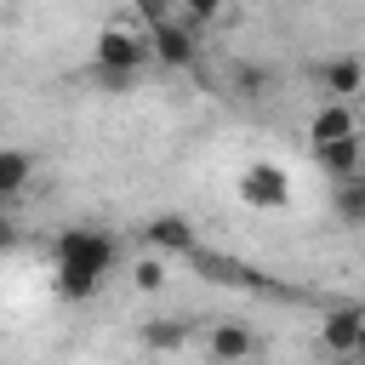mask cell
<instances>
[{
    "mask_svg": "<svg viewBox=\"0 0 365 365\" xmlns=\"http://www.w3.org/2000/svg\"><path fill=\"white\" fill-rule=\"evenodd\" d=\"M120 262V240L108 228H63L51 240V285L63 302H86L108 285Z\"/></svg>",
    "mask_w": 365,
    "mask_h": 365,
    "instance_id": "obj_1",
    "label": "cell"
},
{
    "mask_svg": "<svg viewBox=\"0 0 365 365\" xmlns=\"http://www.w3.org/2000/svg\"><path fill=\"white\" fill-rule=\"evenodd\" d=\"M148 63H154V46H148V29L137 23V11H120L91 34V68L103 86H125Z\"/></svg>",
    "mask_w": 365,
    "mask_h": 365,
    "instance_id": "obj_2",
    "label": "cell"
},
{
    "mask_svg": "<svg viewBox=\"0 0 365 365\" xmlns=\"http://www.w3.org/2000/svg\"><path fill=\"white\" fill-rule=\"evenodd\" d=\"M234 194H240V205H251V211H279V205H291V171L274 165V160H251V165L234 177Z\"/></svg>",
    "mask_w": 365,
    "mask_h": 365,
    "instance_id": "obj_3",
    "label": "cell"
},
{
    "mask_svg": "<svg viewBox=\"0 0 365 365\" xmlns=\"http://www.w3.org/2000/svg\"><path fill=\"white\" fill-rule=\"evenodd\" d=\"M314 86L325 91L319 103H354V97L365 91V57H354V51L319 57V63H314Z\"/></svg>",
    "mask_w": 365,
    "mask_h": 365,
    "instance_id": "obj_4",
    "label": "cell"
},
{
    "mask_svg": "<svg viewBox=\"0 0 365 365\" xmlns=\"http://www.w3.org/2000/svg\"><path fill=\"white\" fill-rule=\"evenodd\" d=\"M200 342H205V359L211 365H251L257 359V331L245 319H211Z\"/></svg>",
    "mask_w": 365,
    "mask_h": 365,
    "instance_id": "obj_5",
    "label": "cell"
},
{
    "mask_svg": "<svg viewBox=\"0 0 365 365\" xmlns=\"http://www.w3.org/2000/svg\"><path fill=\"white\" fill-rule=\"evenodd\" d=\"M359 331H365V308H354V302H336V308L319 314V348L336 354V359H354Z\"/></svg>",
    "mask_w": 365,
    "mask_h": 365,
    "instance_id": "obj_6",
    "label": "cell"
},
{
    "mask_svg": "<svg viewBox=\"0 0 365 365\" xmlns=\"http://www.w3.org/2000/svg\"><path fill=\"white\" fill-rule=\"evenodd\" d=\"M348 137H365L354 103H319L308 114V148H331V143H348Z\"/></svg>",
    "mask_w": 365,
    "mask_h": 365,
    "instance_id": "obj_7",
    "label": "cell"
},
{
    "mask_svg": "<svg viewBox=\"0 0 365 365\" xmlns=\"http://www.w3.org/2000/svg\"><path fill=\"white\" fill-rule=\"evenodd\" d=\"M314 165L331 177V182H348V177H365V137H348V143H331V148H314Z\"/></svg>",
    "mask_w": 365,
    "mask_h": 365,
    "instance_id": "obj_8",
    "label": "cell"
},
{
    "mask_svg": "<svg viewBox=\"0 0 365 365\" xmlns=\"http://www.w3.org/2000/svg\"><path fill=\"white\" fill-rule=\"evenodd\" d=\"M143 240L154 245V257H160V251H188V257L200 251V245H194V222H188V217H154V222L143 228Z\"/></svg>",
    "mask_w": 365,
    "mask_h": 365,
    "instance_id": "obj_9",
    "label": "cell"
},
{
    "mask_svg": "<svg viewBox=\"0 0 365 365\" xmlns=\"http://www.w3.org/2000/svg\"><path fill=\"white\" fill-rule=\"evenodd\" d=\"M34 182V154L29 148H0V211Z\"/></svg>",
    "mask_w": 365,
    "mask_h": 365,
    "instance_id": "obj_10",
    "label": "cell"
},
{
    "mask_svg": "<svg viewBox=\"0 0 365 365\" xmlns=\"http://www.w3.org/2000/svg\"><path fill=\"white\" fill-rule=\"evenodd\" d=\"M331 211H336V222H348V228H365V177L331 182Z\"/></svg>",
    "mask_w": 365,
    "mask_h": 365,
    "instance_id": "obj_11",
    "label": "cell"
},
{
    "mask_svg": "<svg viewBox=\"0 0 365 365\" xmlns=\"http://www.w3.org/2000/svg\"><path fill=\"white\" fill-rule=\"evenodd\" d=\"M188 336H194V325H188V319H148L137 342H143L148 354H171V348H182Z\"/></svg>",
    "mask_w": 365,
    "mask_h": 365,
    "instance_id": "obj_12",
    "label": "cell"
},
{
    "mask_svg": "<svg viewBox=\"0 0 365 365\" xmlns=\"http://www.w3.org/2000/svg\"><path fill=\"white\" fill-rule=\"evenodd\" d=\"M131 279H137V291H160L165 285V257H137V268H131Z\"/></svg>",
    "mask_w": 365,
    "mask_h": 365,
    "instance_id": "obj_13",
    "label": "cell"
},
{
    "mask_svg": "<svg viewBox=\"0 0 365 365\" xmlns=\"http://www.w3.org/2000/svg\"><path fill=\"white\" fill-rule=\"evenodd\" d=\"M11 245H17V222L0 211V251H11Z\"/></svg>",
    "mask_w": 365,
    "mask_h": 365,
    "instance_id": "obj_14",
    "label": "cell"
},
{
    "mask_svg": "<svg viewBox=\"0 0 365 365\" xmlns=\"http://www.w3.org/2000/svg\"><path fill=\"white\" fill-rule=\"evenodd\" d=\"M354 359H359V365H365V331H359V348H354Z\"/></svg>",
    "mask_w": 365,
    "mask_h": 365,
    "instance_id": "obj_15",
    "label": "cell"
}]
</instances>
